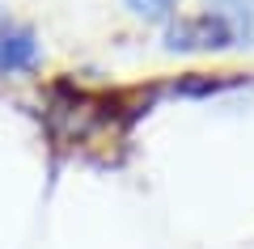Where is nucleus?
Listing matches in <instances>:
<instances>
[{
    "label": "nucleus",
    "mask_w": 254,
    "mask_h": 249,
    "mask_svg": "<svg viewBox=\"0 0 254 249\" xmlns=\"http://www.w3.org/2000/svg\"><path fill=\"white\" fill-rule=\"evenodd\" d=\"M165 51L170 55H212V51H229L233 34L216 13H190V17H170L161 34Z\"/></svg>",
    "instance_id": "f257e3e1"
},
{
    "label": "nucleus",
    "mask_w": 254,
    "mask_h": 249,
    "mask_svg": "<svg viewBox=\"0 0 254 249\" xmlns=\"http://www.w3.org/2000/svg\"><path fill=\"white\" fill-rule=\"evenodd\" d=\"M38 59H43V47H38L34 30L4 21V26H0V76H21V72H34Z\"/></svg>",
    "instance_id": "f03ea898"
},
{
    "label": "nucleus",
    "mask_w": 254,
    "mask_h": 249,
    "mask_svg": "<svg viewBox=\"0 0 254 249\" xmlns=\"http://www.w3.org/2000/svg\"><path fill=\"white\" fill-rule=\"evenodd\" d=\"M208 13L229 26L233 47H254V0H208Z\"/></svg>",
    "instance_id": "7ed1b4c3"
},
{
    "label": "nucleus",
    "mask_w": 254,
    "mask_h": 249,
    "mask_svg": "<svg viewBox=\"0 0 254 249\" xmlns=\"http://www.w3.org/2000/svg\"><path fill=\"white\" fill-rule=\"evenodd\" d=\"M123 4H127V13H131V17L153 21V26H165L182 0H123Z\"/></svg>",
    "instance_id": "20e7f679"
}]
</instances>
